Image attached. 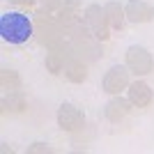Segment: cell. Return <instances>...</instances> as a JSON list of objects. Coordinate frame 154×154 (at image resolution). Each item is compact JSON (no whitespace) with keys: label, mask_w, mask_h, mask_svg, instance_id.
<instances>
[{"label":"cell","mask_w":154,"mask_h":154,"mask_svg":"<svg viewBox=\"0 0 154 154\" xmlns=\"http://www.w3.org/2000/svg\"><path fill=\"white\" fill-rule=\"evenodd\" d=\"M0 37L9 44H26L35 37V21L21 12H5L0 16Z\"/></svg>","instance_id":"6da1fadb"},{"label":"cell","mask_w":154,"mask_h":154,"mask_svg":"<svg viewBox=\"0 0 154 154\" xmlns=\"http://www.w3.org/2000/svg\"><path fill=\"white\" fill-rule=\"evenodd\" d=\"M124 64L129 67V71L134 74L136 78H143L154 71V58L152 53L145 48V46H138V44H131L124 53Z\"/></svg>","instance_id":"7a4b0ae2"},{"label":"cell","mask_w":154,"mask_h":154,"mask_svg":"<svg viewBox=\"0 0 154 154\" xmlns=\"http://www.w3.org/2000/svg\"><path fill=\"white\" fill-rule=\"evenodd\" d=\"M83 23L88 26V30H90L99 42H108L110 39V23H108V16H106V9H103L101 5L92 2V5L85 7Z\"/></svg>","instance_id":"3957f363"},{"label":"cell","mask_w":154,"mask_h":154,"mask_svg":"<svg viewBox=\"0 0 154 154\" xmlns=\"http://www.w3.org/2000/svg\"><path fill=\"white\" fill-rule=\"evenodd\" d=\"M55 120H58V127L67 134H78L85 129V115L83 110L74 106V103H62L55 113Z\"/></svg>","instance_id":"277c9868"},{"label":"cell","mask_w":154,"mask_h":154,"mask_svg":"<svg viewBox=\"0 0 154 154\" xmlns=\"http://www.w3.org/2000/svg\"><path fill=\"white\" fill-rule=\"evenodd\" d=\"M129 74H131V71H129L127 64H113V67L103 74V81H101L103 92L110 94V97H115V94H120L122 90H127L129 83H131Z\"/></svg>","instance_id":"5b68a950"},{"label":"cell","mask_w":154,"mask_h":154,"mask_svg":"<svg viewBox=\"0 0 154 154\" xmlns=\"http://www.w3.org/2000/svg\"><path fill=\"white\" fill-rule=\"evenodd\" d=\"M127 99L131 101L134 108H149L154 101V90L143 78H136L134 83H129V88H127Z\"/></svg>","instance_id":"8992f818"},{"label":"cell","mask_w":154,"mask_h":154,"mask_svg":"<svg viewBox=\"0 0 154 154\" xmlns=\"http://www.w3.org/2000/svg\"><path fill=\"white\" fill-rule=\"evenodd\" d=\"M124 12H127V21L129 23H136V26L152 23L154 21V5H149L145 0H129L124 5Z\"/></svg>","instance_id":"52a82bcc"},{"label":"cell","mask_w":154,"mask_h":154,"mask_svg":"<svg viewBox=\"0 0 154 154\" xmlns=\"http://www.w3.org/2000/svg\"><path fill=\"white\" fill-rule=\"evenodd\" d=\"M131 108H134V106H131V101H129V99L115 94V97H110V101L103 106V115H106V120H108V122L120 124L124 117L131 113Z\"/></svg>","instance_id":"ba28073f"},{"label":"cell","mask_w":154,"mask_h":154,"mask_svg":"<svg viewBox=\"0 0 154 154\" xmlns=\"http://www.w3.org/2000/svg\"><path fill=\"white\" fill-rule=\"evenodd\" d=\"M64 78L74 85H81L88 81V62L81 60L78 55H71L67 60V67H64Z\"/></svg>","instance_id":"9c48e42d"},{"label":"cell","mask_w":154,"mask_h":154,"mask_svg":"<svg viewBox=\"0 0 154 154\" xmlns=\"http://www.w3.org/2000/svg\"><path fill=\"white\" fill-rule=\"evenodd\" d=\"M28 110V101L21 92H9L2 99V115H23Z\"/></svg>","instance_id":"30bf717a"},{"label":"cell","mask_w":154,"mask_h":154,"mask_svg":"<svg viewBox=\"0 0 154 154\" xmlns=\"http://www.w3.org/2000/svg\"><path fill=\"white\" fill-rule=\"evenodd\" d=\"M103 9H106L110 28L113 30H124V26H127V12H124V7L120 2H115V0H110V2L103 5Z\"/></svg>","instance_id":"8fae6325"},{"label":"cell","mask_w":154,"mask_h":154,"mask_svg":"<svg viewBox=\"0 0 154 154\" xmlns=\"http://www.w3.org/2000/svg\"><path fill=\"white\" fill-rule=\"evenodd\" d=\"M0 85L7 92H19L21 90V76L16 69H2L0 71Z\"/></svg>","instance_id":"7c38bea8"},{"label":"cell","mask_w":154,"mask_h":154,"mask_svg":"<svg viewBox=\"0 0 154 154\" xmlns=\"http://www.w3.org/2000/svg\"><path fill=\"white\" fill-rule=\"evenodd\" d=\"M26 152H28V154H48V152H53V149H51V145H48V143L35 140V143H30V145H28Z\"/></svg>","instance_id":"4fadbf2b"},{"label":"cell","mask_w":154,"mask_h":154,"mask_svg":"<svg viewBox=\"0 0 154 154\" xmlns=\"http://www.w3.org/2000/svg\"><path fill=\"white\" fill-rule=\"evenodd\" d=\"M39 2L44 5L46 12H60V9H62V2H64V0H39Z\"/></svg>","instance_id":"5bb4252c"},{"label":"cell","mask_w":154,"mask_h":154,"mask_svg":"<svg viewBox=\"0 0 154 154\" xmlns=\"http://www.w3.org/2000/svg\"><path fill=\"white\" fill-rule=\"evenodd\" d=\"M81 7H83V0H64L62 2V9H67V12H76L78 14Z\"/></svg>","instance_id":"9a60e30c"},{"label":"cell","mask_w":154,"mask_h":154,"mask_svg":"<svg viewBox=\"0 0 154 154\" xmlns=\"http://www.w3.org/2000/svg\"><path fill=\"white\" fill-rule=\"evenodd\" d=\"M12 5H16V7H26V9H30V7H35V2L37 0H9Z\"/></svg>","instance_id":"2e32d148"}]
</instances>
